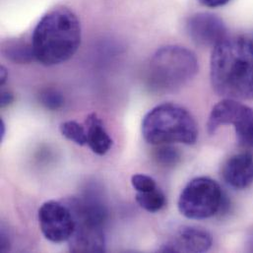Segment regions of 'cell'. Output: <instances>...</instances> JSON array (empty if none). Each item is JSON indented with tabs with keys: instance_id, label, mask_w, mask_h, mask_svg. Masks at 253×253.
Instances as JSON below:
<instances>
[{
	"instance_id": "22",
	"label": "cell",
	"mask_w": 253,
	"mask_h": 253,
	"mask_svg": "<svg viewBox=\"0 0 253 253\" xmlns=\"http://www.w3.org/2000/svg\"><path fill=\"white\" fill-rule=\"evenodd\" d=\"M7 79H8V71H7V69L5 67L2 66L0 68V83H1V85L5 84Z\"/></svg>"
},
{
	"instance_id": "19",
	"label": "cell",
	"mask_w": 253,
	"mask_h": 253,
	"mask_svg": "<svg viewBox=\"0 0 253 253\" xmlns=\"http://www.w3.org/2000/svg\"><path fill=\"white\" fill-rule=\"evenodd\" d=\"M0 251L2 253H6L10 250V239L8 233L5 231V228L1 229V238H0Z\"/></svg>"
},
{
	"instance_id": "9",
	"label": "cell",
	"mask_w": 253,
	"mask_h": 253,
	"mask_svg": "<svg viewBox=\"0 0 253 253\" xmlns=\"http://www.w3.org/2000/svg\"><path fill=\"white\" fill-rule=\"evenodd\" d=\"M186 33L190 40L202 47H215L227 38L223 20L212 13H196L186 21Z\"/></svg>"
},
{
	"instance_id": "14",
	"label": "cell",
	"mask_w": 253,
	"mask_h": 253,
	"mask_svg": "<svg viewBox=\"0 0 253 253\" xmlns=\"http://www.w3.org/2000/svg\"><path fill=\"white\" fill-rule=\"evenodd\" d=\"M136 202L138 205L149 213L161 211L167 204L165 193L158 187L147 192H137Z\"/></svg>"
},
{
	"instance_id": "10",
	"label": "cell",
	"mask_w": 253,
	"mask_h": 253,
	"mask_svg": "<svg viewBox=\"0 0 253 253\" xmlns=\"http://www.w3.org/2000/svg\"><path fill=\"white\" fill-rule=\"evenodd\" d=\"M213 244L209 232L198 227L181 228L174 239L164 245L160 250L162 253H205Z\"/></svg>"
},
{
	"instance_id": "2",
	"label": "cell",
	"mask_w": 253,
	"mask_h": 253,
	"mask_svg": "<svg viewBox=\"0 0 253 253\" xmlns=\"http://www.w3.org/2000/svg\"><path fill=\"white\" fill-rule=\"evenodd\" d=\"M35 60L53 66L69 60L81 44V25L73 11L56 7L47 12L34 29L31 40Z\"/></svg>"
},
{
	"instance_id": "1",
	"label": "cell",
	"mask_w": 253,
	"mask_h": 253,
	"mask_svg": "<svg viewBox=\"0 0 253 253\" xmlns=\"http://www.w3.org/2000/svg\"><path fill=\"white\" fill-rule=\"evenodd\" d=\"M210 77L214 90L226 99L253 100V42L226 38L213 47Z\"/></svg>"
},
{
	"instance_id": "12",
	"label": "cell",
	"mask_w": 253,
	"mask_h": 253,
	"mask_svg": "<svg viewBox=\"0 0 253 253\" xmlns=\"http://www.w3.org/2000/svg\"><path fill=\"white\" fill-rule=\"evenodd\" d=\"M87 145L99 156L106 155L113 147V139L103 125V122L96 114L88 116L86 123Z\"/></svg>"
},
{
	"instance_id": "15",
	"label": "cell",
	"mask_w": 253,
	"mask_h": 253,
	"mask_svg": "<svg viewBox=\"0 0 253 253\" xmlns=\"http://www.w3.org/2000/svg\"><path fill=\"white\" fill-rule=\"evenodd\" d=\"M59 130L61 134L68 140L74 142L79 146L87 144L86 128L76 122H65L60 125Z\"/></svg>"
},
{
	"instance_id": "6",
	"label": "cell",
	"mask_w": 253,
	"mask_h": 253,
	"mask_svg": "<svg viewBox=\"0 0 253 253\" xmlns=\"http://www.w3.org/2000/svg\"><path fill=\"white\" fill-rule=\"evenodd\" d=\"M224 197L217 181L206 176L196 177L181 191L177 203L178 210L187 219H208L222 209Z\"/></svg>"
},
{
	"instance_id": "20",
	"label": "cell",
	"mask_w": 253,
	"mask_h": 253,
	"mask_svg": "<svg viewBox=\"0 0 253 253\" xmlns=\"http://www.w3.org/2000/svg\"><path fill=\"white\" fill-rule=\"evenodd\" d=\"M14 101V96L8 92V91H2L1 92V100H0V106L1 108H6L9 105H11Z\"/></svg>"
},
{
	"instance_id": "11",
	"label": "cell",
	"mask_w": 253,
	"mask_h": 253,
	"mask_svg": "<svg viewBox=\"0 0 253 253\" xmlns=\"http://www.w3.org/2000/svg\"><path fill=\"white\" fill-rule=\"evenodd\" d=\"M224 180L236 189H246L253 183V156L240 153L232 156L222 169Z\"/></svg>"
},
{
	"instance_id": "4",
	"label": "cell",
	"mask_w": 253,
	"mask_h": 253,
	"mask_svg": "<svg viewBox=\"0 0 253 253\" xmlns=\"http://www.w3.org/2000/svg\"><path fill=\"white\" fill-rule=\"evenodd\" d=\"M142 134L152 145H192L197 141L198 129L187 110L174 104H162L144 117Z\"/></svg>"
},
{
	"instance_id": "8",
	"label": "cell",
	"mask_w": 253,
	"mask_h": 253,
	"mask_svg": "<svg viewBox=\"0 0 253 253\" xmlns=\"http://www.w3.org/2000/svg\"><path fill=\"white\" fill-rule=\"evenodd\" d=\"M39 223L43 237L54 244L68 242L75 228L70 208L65 202L49 200L39 210Z\"/></svg>"
},
{
	"instance_id": "7",
	"label": "cell",
	"mask_w": 253,
	"mask_h": 253,
	"mask_svg": "<svg viewBox=\"0 0 253 253\" xmlns=\"http://www.w3.org/2000/svg\"><path fill=\"white\" fill-rule=\"evenodd\" d=\"M235 127L239 143L253 149V109L234 99H224L212 110L207 130L213 135L221 126Z\"/></svg>"
},
{
	"instance_id": "21",
	"label": "cell",
	"mask_w": 253,
	"mask_h": 253,
	"mask_svg": "<svg viewBox=\"0 0 253 253\" xmlns=\"http://www.w3.org/2000/svg\"><path fill=\"white\" fill-rule=\"evenodd\" d=\"M201 4L210 8H217L226 5L230 2V0H198Z\"/></svg>"
},
{
	"instance_id": "5",
	"label": "cell",
	"mask_w": 253,
	"mask_h": 253,
	"mask_svg": "<svg viewBox=\"0 0 253 253\" xmlns=\"http://www.w3.org/2000/svg\"><path fill=\"white\" fill-rule=\"evenodd\" d=\"M70 208L75 228L68 240L72 253H105V225L108 214L94 206L86 205L75 200L64 201Z\"/></svg>"
},
{
	"instance_id": "13",
	"label": "cell",
	"mask_w": 253,
	"mask_h": 253,
	"mask_svg": "<svg viewBox=\"0 0 253 253\" xmlns=\"http://www.w3.org/2000/svg\"><path fill=\"white\" fill-rule=\"evenodd\" d=\"M1 50L4 57L14 63L25 64L35 60L32 43L23 40L6 41L2 43Z\"/></svg>"
},
{
	"instance_id": "17",
	"label": "cell",
	"mask_w": 253,
	"mask_h": 253,
	"mask_svg": "<svg viewBox=\"0 0 253 253\" xmlns=\"http://www.w3.org/2000/svg\"><path fill=\"white\" fill-rule=\"evenodd\" d=\"M42 105L50 111H57L64 105L62 94L55 89H45L40 95Z\"/></svg>"
},
{
	"instance_id": "3",
	"label": "cell",
	"mask_w": 253,
	"mask_h": 253,
	"mask_svg": "<svg viewBox=\"0 0 253 253\" xmlns=\"http://www.w3.org/2000/svg\"><path fill=\"white\" fill-rule=\"evenodd\" d=\"M197 72L198 60L191 50L180 45H167L151 57L146 83L154 93H172L186 85Z\"/></svg>"
},
{
	"instance_id": "25",
	"label": "cell",
	"mask_w": 253,
	"mask_h": 253,
	"mask_svg": "<svg viewBox=\"0 0 253 253\" xmlns=\"http://www.w3.org/2000/svg\"><path fill=\"white\" fill-rule=\"evenodd\" d=\"M251 40H252V42H253V38H252V39H251Z\"/></svg>"
},
{
	"instance_id": "16",
	"label": "cell",
	"mask_w": 253,
	"mask_h": 253,
	"mask_svg": "<svg viewBox=\"0 0 253 253\" xmlns=\"http://www.w3.org/2000/svg\"><path fill=\"white\" fill-rule=\"evenodd\" d=\"M161 146L158 148L154 153V158L157 163L163 167L170 168L176 166L180 162V152L178 149L169 146V144L159 145Z\"/></svg>"
},
{
	"instance_id": "23",
	"label": "cell",
	"mask_w": 253,
	"mask_h": 253,
	"mask_svg": "<svg viewBox=\"0 0 253 253\" xmlns=\"http://www.w3.org/2000/svg\"><path fill=\"white\" fill-rule=\"evenodd\" d=\"M5 133H6V126L3 122V120L0 121V141L3 140L4 136H5Z\"/></svg>"
},
{
	"instance_id": "18",
	"label": "cell",
	"mask_w": 253,
	"mask_h": 253,
	"mask_svg": "<svg viewBox=\"0 0 253 253\" xmlns=\"http://www.w3.org/2000/svg\"><path fill=\"white\" fill-rule=\"evenodd\" d=\"M131 184L137 192H147L158 187L156 181L145 174H134L131 178Z\"/></svg>"
},
{
	"instance_id": "24",
	"label": "cell",
	"mask_w": 253,
	"mask_h": 253,
	"mask_svg": "<svg viewBox=\"0 0 253 253\" xmlns=\"http://www.w3.org/2000/svg\"><path fill=\"white\" fill-rule=\"evenodd\" d=\"M250 247H251V251L253 252V238L251 240V242H250Z\"/></svg>"
}]
</instances>
